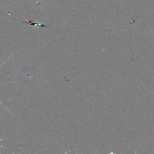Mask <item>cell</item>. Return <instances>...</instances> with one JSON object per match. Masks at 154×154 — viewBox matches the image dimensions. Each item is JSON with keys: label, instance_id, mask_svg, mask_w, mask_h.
<instances>
[{"label": "cell", "instance_id": "6da1fadb", "mask_svg": "<svg viewBox=\"0 0 154 154\" xmlns=\"http://www.w3.org/2000/svg\"></svg>", "mask_w": 154, "mask_h": 154}]
</instances>
